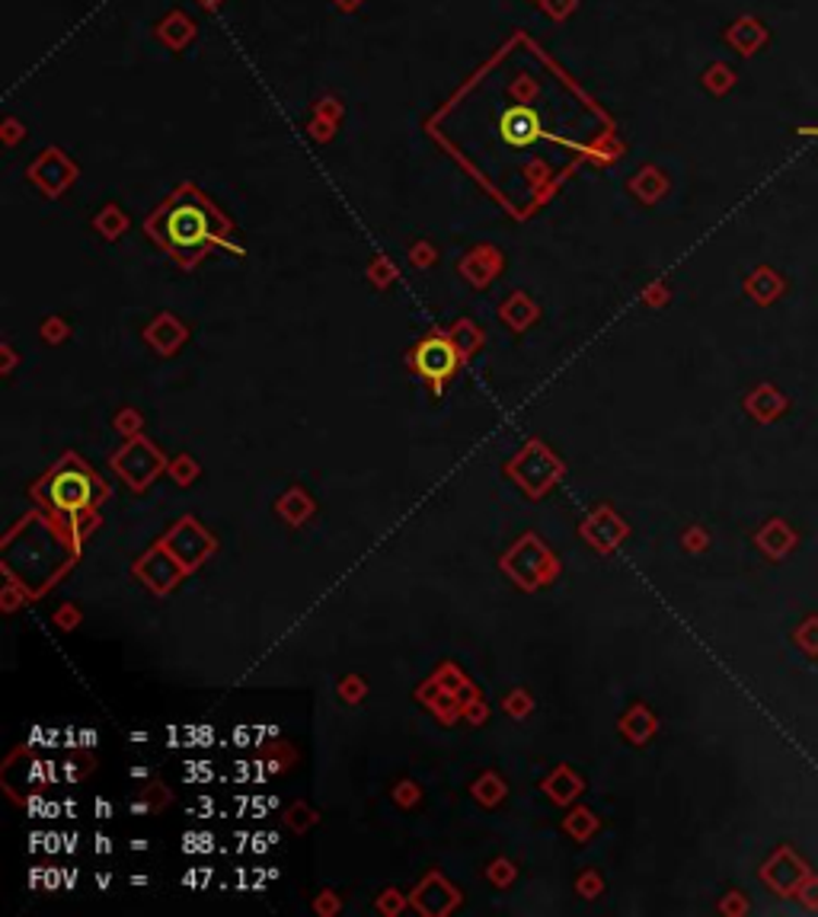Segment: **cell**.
<instances>
[{
	"label": "cell",
	"mask_w": 818,
	"mask_h": 917,
	"mask_svg": "<svg viewBox=\"0 0 818 917\" xmlns=\"http://www.w3.org/2000/svg\"><path fill=\"white\" fill-rule=\"evenodd\" d=\"M163 237L176 249H195L202 243L215 237L211 231V215L202 205H173L163 215Z\"/></svg>",
	"instance_id": "cell-1"
},
{
	"label": "cell",
	"mask_w": 818,
	"mask_h": 917,
	"mask_svg": "<svg viewBox=\"0 0 818 917\" xmlns=\"http://www.w3.org/2000/svg\"><path fill=\"white\" fill-rule=\"evenodd\" d=\"M454 365H457L454 349H451L444 339H429V342H423L419 352H416V368H419L426 378H432V381L448 378V375L454 371Z\"/></svg>",
	"instance_id": "cell-2"
},
{
	"label": "cell",
	"mask_w": 818,
	"mask_h": 917,
	"mask_svg": "<svg viewBox=\"0 0 818 917\" xmlns=\"http://www.w3.org/2000/svg\"><path fill=\"white\" fill-rule=\"evenodd\" d=\"M499 132H502L505 145H515V147L530 145V142H537V138L544 135V129H540V119H537V115H534L530 109H525V106H518V109H509V112L502 115V125H499Z\"/></svg>",
	"instance_id": "cell-3"
},
{
	"label": "cell",
	"mask_w": 818,
	"mask_h": 917,
	"mask_svg": "<svg viewBox=\"0 0 818 917\" xmlns=\"http://www.w3.org/2000/svg\"><path fill=\"white\" fill-rule=\"evenodd\" d=\"M799 135H813V138H818V125H809V129L803 125V129H799Z\"/></svg>",
	"instance_id": "cell-4"
}]
</instances>
